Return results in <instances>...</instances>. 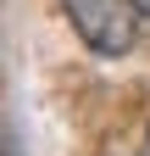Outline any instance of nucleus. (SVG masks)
Wrapping results in <instances>:
<instances>
[{
  "mask_svg": "<svg viewBox=\"0 0 150 156\" xmlns=\"http://www.w3.org/2000/svg\"><path fill=\"white\" fill-rule=\"evenodd\" d=\"M72 34L84 39L95 56H128L145 28V6L139 0H61Z\"/></svg>",
  "mask_w": 150,
  "mask_h": 156,
  "instance_id": "obj_1",
  "label": "nucleus"
},
{
  "mask_svg": "<svg viewBox=\"0 0 150 156\" xmlns=\"http://www.w3.org/2000/svg\"><path fill=\"white\" fill-rule=\"evenodd\" d=\"M139 6H145V23H150V0H139Z\"/></svg>",
  "mask_w": 150,
  "mask_h": 156,
  "instance_id": "obj_2",
  "label": "nucleus"
},
{
  "mask_svg": "<svg viewBox=\"0 0 150 156\" xmlns=\"http://www.w3.org/2000/svg\"><path fill=\"white\" fill-rule=\"evenodd\" d=\"M145 156H150V140H145Z\"/></svg>",
  "mask_w": 150,
  "mask_h": 156,
  "instance_id": "obj_3",
  "label": "nucleus"
},
{
  "mask_svg": "<svg viewBox=\"0 0 150 156\" xmlns=\"http://www.w3.org/2000/svg\"><path fill=\"white\" fill-rule=\"evenodd\" d=\"M106 156H111V151H106Z\"/></svg>",
  "mask_w": 150,
  "mask_h": 156,
  "instance_id": "obj_4",
  "label": "nucleus"
}]
</instances>
